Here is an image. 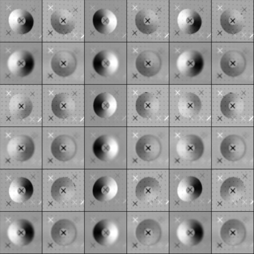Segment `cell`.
Wrapping results in <instances>:
<instances>
[{
  "instance_id": "7402d4cb",
  "label": "cell",
  "mask_w": 254,
  "mask_h": 254,
  "mask_svg": "<svg viewBox=\"0 0 254 254\" xmlns=\"http://www.w3.org/2000/svg\"><path fill=\"white\" fill-rule=\"evenodd\" d=\"M8 191L9 197L13 202L22 203L31 198L34 193V187L28 178L17 177L10 184Z\"/></svg>"
},
{
  "instance_id": "e575fe53",
  "label": "cell",
  "mask_w": 254,
  "mask_h": 254,
  "mask_svg": "<svg viewBox=\"0 0 254 254\" xmlns=\"http://www.w3.org/2000/svg\"><path fill=\"white\" fill-rule=\"evenodd\" d=\"M137 114L143 119H149L154 115L159 108V101L152 93L145 92L139 95L135 103Z\"/></svg>"
},
{
  "instance_id": "ba28073f",
  "label": "cell",
  "mask_w": 254,
  "mask_h": 254,
  "mask_svg": "<svg viewBox=\"0 0 254 254\" xmlns=\"http://www.w3.org/2000/svg\"><path fill=\"white\" fill-rule=\"evenodd\" d=\"M162 64V60L159 54L150 50L140 53L135 61L137 71L146 77H151L157 74L161 70Z\"/></svg>"
},
{
  "instance_id": "3957f363",
  "label": "cell",
  "mask_w": 254,
  "mask_h": 254,
  "mask_svg": "<svg viewBox=\"0 0 254 254\" xmlns=\"http://www.w3.org/2000/svg\"><path fill=\"white\" fill-rule=\"evenodd\" d=\"M6 235L12 244L18 247H24L29 245L33 241L35 230L34 225L29 220L19 219L9 224Z\"/></svg>"
},
{
  "instance_id": "f1b7e54d",
  "label": "cell",
  "mask_w": 254,
  "mask_h": 254,
  "mask_svg": "<svg viewBox=\"0 0 254 254\" xmlns=\"http://www.w3.org/2000/svg\"><path fill=\"white\" fill-rule=\"evenodd\" d=\"M75 192L74 183L69 178L62 177L56 179L51 188V194L54 200L65 203L72 198Z\"/></svg>"
},
{
  "instance_id": "4fadbf2b",
  "label": "cell",
  "mask_w": 254,
  "mask_h": 254,
  "mask_svg": "<svg viewBox=\"0 0 254 254\" xmlns=\"http://www.w3.org/2000/svg\"><path fill=\"white\" fill-rule=\"evenodd\" d=\"M77 228L75 224L68 219L57 221L51 229L53 241L60 246H67L73 243L77 237Z\"/></svg>"
},
{
  "instance_id": "30bf717a",
  "label": "cell",
  "mask_w": 254,
  "mask_h": 254,
  "mask_svg": "<svg viewBox=\"0 0 254 254\" xmlns=\"http://www.w3.org/2000/svg\"><path fill=\"white\" fill-rule=\"evenodd\" d=\"M77 61L74 53L68 50H61L52 57L50 65L53 71L61 77H67L75 71Z\"/></svg>"
},
{
  "instance_id": "603a6c76",
  "label": "cell",
  "mask_w": 254,
  "mask_h": 254,
  "mask_svg": "<svg viewBox=\"0 0 254 254\" xmlns=\"http://www.w3.org/2000/svg\"><path fill=\"white\" fill-rule=\"evenodd\" d=\"M161 192L159 182L154 178L145 177L137 184L135 189L136 198L143 202H151L155 200Z\"/></svg>"
},
{
  "instance_id": "6da1fadb",
  "label": "cell",
  "mask_w": 254,
  "mask_h": 254,
  "mask_svg": "<svg viewBox=\"0 0 254 254\" xmlns=\"http://www.w3.org/2000/svg\"><path fill=\"white\" fill-rule=\"evenodd\" d=\"M6 66L11 74L23 78L29 76L33 71L35 67V60L30 51L18 50L9 56Z\"/></svg>"
},
{
  "instance_id": "e0dca14e",
  "label": "cell",
  "mask_w": 254,
  "mask_h": 254,
  "mask_svg": "<svg viewBox=\"0 0 254 254\" xmlns=\"http://www.w3.org/2000/svg\"><path fill=\"white\" fill-rule=\"evenodd\" d=\"M94 71L102 77L113 75L118 70L119 61L116 54L109 50H104L98 52L92 62Z\"/></svg>"
},
{
  "instance_id": "8fae6325",
  "label": "cell",
  "mask_w": 254,
  "mask_h": 254,
  "mask_svg": "<svg viewBox=\"0 0 254 254\" xmlns=\"http://www.w3.org/2000/svg\"><path fill=\"white\" fill-rule=\"evenodd\" d=\"M77 144L71 136L63 134L56 136L52 141L50 150L53 157L61 162L72 159L77 152Z\"/></svg>"
},
{
  "instance_id": "d6986e66",
  "label": "cell",
  "mask_w": 254,
  "mask_h": 254,
  "mask_svg": "<svg viewBox=\"0 0 254 254\" xmlns=\"http://www.w3.org/2000/svg\"><path fill=\"white\" fill-rule=\"evenodd\" d=\"M201 181L197 178L189 176L183 178L179 183L177 193L183 201L190 202L197 199L202 192Z\"/></svg>"
},
{
  "instance_id": "44dd1931",
  "label": "cell",
  "mask_w": 254,
  "mask_h": 254,
  "mask_svg": "<svg viewBox=\"0 0 254 254\" xmlns=\"http://www.w3.org/2000/svg\"><path fill=\"white\" fill-rule=\"evenodd\" d=\"M8 23L14 32L19 35H25L32 29L34 20L32 15L27 10L16 8L9 13Z\"/></svg>"
},
{
  "instance_id": "d6a6232c",
  "label": "cell",
  "mask_w": 254,
  "mask_h": 254,
  "mask_svg": "<svg viewBox=\"0 0 254 254\" xmlns=\"http://www.w3.org/2000/svg\"><path fill=\"white\" fill-rule=\"evenodd\" d=\"M202 107L200 98L192 92H186L180 97L178 102V109L181 116L190 119L197 116Z\"/></svg>"
},
{
  "instance_id": "d4e9b609",
  "label": "cell",
  "mask_w": 254,
  "mask_h": 254,
  "mask_svg": "<svg viewBox=\"0 0 254 254\" xmlns=\"http://www.w3.org/2000/svg\"><path fill=\"white\" fill-rule=\"evenodd\" d=\"M177 22L180 30L185 34L192 35L200 29L202 20L200 14L190 8H184L179 13Z\"/></svg>"
},
{
  "instance_id": "4dcf8cb0",
  "label": "cell",
  "mask_w": 254,
  "mask_h": 254,
  "mask_svg": "<svg viewBox=\"0 0 254 254\" xmlns=\"http://www.w3.org/2000/svg\"><path fill=\"white\" fill-rule=\"evenodd\" d=\"M51 107L55 116L60 119H65L72 115L75 104L73 99L69 94L59 93L53 97Z\"/></svg>"
},
{
  "instance_id": "ffe728a7",
  "label": "cell",
  "mask_w": 254,
  "mask_h": 254,
  "mask_svg": "<svg viewBox=\"0 0 254 254\" xmlns=\"http://www.w3.org/2000/svg\"><path fill=\"white\" fill-rule=\"evenodd\" d=\"M118 185L111 177L105 176L97 179L94 182L92 192L93 197L100 202H107L113 199L117 194Z\"/></svg>"
},
{
  "instance_id": "7a4b0ae2",
  "label": "cell",
  "mask_w": 254,
  "mask_h": 254,
  "mask_svg": "<svg viewBox=\"0 0 254 254\" xmlns=\"http://www.w3.org/2000/svg\"><path fill=\"white\" fill-rule=\"evenodd\" d=\"M9 156L13 160L23 162L30 160L35 151L33 139L26 134H18L11 137L6 145Z\"/></svg>"
},
{
  "instance_id": "484cf974",
  "label": "cell",
  "mask_w": 254,
  "mask_h": 254,
  "mask_svg": "<svg viewBox=\"0 0 254 254\" xmlns=\"http://www.w3.org/2000/svg\"><path fill=\"white\" fill-rule=\"evenodd\" d=\"M118 102L115 97L107 92L98 94L93 102V110L95 115L100 118L107 119L116 113Z\"/></svg>"
},
{
  "instance_id": "f546056e",
  "label": "cell",
  "mask_w": 254,
  "mask_h": 254,
  "mask_svg": "<svg viewBox=\"0 0 254 254\" xmlns=\"http://www.w3.org/2000/svg\"><path fill=\"white\" fill-rule=\"evenodd\" d=\"M33 103L30 98L23 93L12 96L8 103L10 115L15 119L22 120L28 117L33 110Z\"/></svg>"
},
{
  "instance_id": "9a60e30c",
  "label": "cell",
  "mask_w": 254,
  "mask_h": 254,
  "mask_svg": "<svg viewBox=\"0 0 254 254\" xmlns=\"http://www.w3.org/2000/svg\"><path fill=\"white\" fill-rule=\"evenodd\" d=\"M135 235L137 241L145 246L156 244L162 236V229L159 223L153 219H145L137 225Z\"/></svg>"
},
{
  "instance_id": "1f68e13d",
  "label": "cell",
  "mask_w": 254,
  "mask_h": 254,
  "mask_svg": "<svg viewBox=\"0 0 254 254\" xmlns=\"http://www.w3.org/2000/svg\"><path fill=\"white\" fill-rule=\"evenodd\" d=\"M220 23L222 29L232 35L238 34L244 28L245 20L242 13L234 8H228L221 14Z\"/></svg>"
},
{
  "instance_id": "9c48e42d",
  "label": "cell",
  "mask_w": 254,
  "mask_h": 254,
  "mask_svg": "<svg viewBox=\"0 0 254 254\" xmlns=\"http://www.w3.org/2000/svg\"><path fill=\"white\" fill-rule=\"evenodd\" d=\"M247 150L244 139L236 134H231L225 136L220 144V151L222 156L230 162L241 160L245 156Z\"/></svg>"
},
{
  "instance_id": "5bb4252c",
  "label": "cell",
  "mask_w": 254,
  "mask_h": 254,
  "mask_svg": "<svg viewBox=\"0 0 254 254\" xmlns=\"http://www.w3.org/2000/svg\"><path fill=\"white\" fill-rule=\"evenodd\" d=\"M94 156L99 160L108 162L113 160L118 154L119 145L112 135L103 134L97 137L92 146Z\"/></svg>"
},
{
  "instance_id": "cb8c5ba5",
  "label": "cell",
  "mask_w": 254,
  "mask_h": 254,
  "mask_svg": "<svg viewBox=\"0 0 254 254\" xmlns=\"http://www.w3.org/2000/svg\"><path fill=\"white\" fill-rule=\"evenodd\" d=\"M94 28L98 33L108 35L116 28L118 19L115 14L108 8H100L95 12L92 17Z\"/></svg>"
},
{
  "instance_id": "277c9868",
  "label": "cell",
  "mask_w": 254,
  "mask_h": 254,
  "mask_svg": "<svg viewBox=\"0 0 254 254\" xmlns=\"http://www.w3.org/2000/svg\"><path fill=\"white\" fill-rule=\"evenodd\" d=\"M204 60L202 55L198 51L188 50L178 57L176 67L182 75L189 77L198 76L202 71Z\"/></svg>"
},
{
  "instance_id": "2e32d148",
  "label": "cell",
  "mask_w": 254,
  "mask_h": 254,
  "mask_svg": "<svg viewBox=\"0 0 254 254\" xmlns=\"http://www.w3.org/2000/svg\"><path fill=\"white\" fill-rule=\"evenodd\" d=\"M247 230L244 223L238 219H230L225 222L220 230L222 241L230 246H237L245 240Z\"/></svg>"
},
{
  "instance_id": "83f0119b",
  "label": "cell",
  "mask_w": 254,
  "mask_h": 254,
  "mask_svg": "<svg viewBox=\"0 0 254 254\" xmlns=\"http://www.w3.org/2000/svg\"><path fill=\"white\" fill-rule=\"evenodd\" d=\"M50 23L55 32L62 35L71 33L75 28V20L73 14L64 9H58L51 15Z\"/></svg>"
},
{
  "instance_id": "4316f807",
  "label": "cell",
  "mask_w": 254,
  "mask_h": 254,
  "mask_svg": "<svg viewBox=\"0 0 254 254\" xmlns=\"http://www.w3.org/2000/svg\"><path fill=\"white\" fill-rule=\"evenodd\" d=\"M245 186L239 178L231 177L226 179L221 184L220 189L221 197L228 202H236L245 193Z\"/></svg>"
},
{
  "instance_id": "52a82bcc",
  "label": "cell",
  "mask_w": 254,
  "mask_h": 254,
  "mask_svg": "<svg viewBox=\"0 0 254 254\" xmlns=\"http://www.w3.org/2000/svg\"><path fill=\"white\" fill-rule=\"evenodd\" d=\"M247 60L243 53L235 50L226 52L220 60V67L222 72L230 77L241 75L245 70Z\"/></svg>"
},
{
  "instance_id": "8992f818",
  "label": "cell",
  "mask_w": 254,
  "mask_h": 254,
  "mask_svg": "<svg viewBox=\"0 0 254 254\" xmlns=\"http://www.w3.org/2000/svg\"><path fill=\"white\" fill-rule=\"evenodd\" d=\"M176 235L183 245L193 247L198 245L203 240L204 231L203 225L195 219H187L178 226Z\"/></svg>"
},
{
  "instance_id": "7c38bea8",
  "label": "cell",
  "mask_w": 254,
  "mask_h": 254,
  "mask_svg": "<svg viewBox=\"0 0 254 254\" xmlns=\"http://www.w3.org/2000/svg\"><path fill=\"white\" fill-rule=\"evenodd\" d=\"M135 151L137 156L146 162L157 159L162 151L160 139L155 135L146 134L141 136L136 141Z\"/></svg>"
},
{
  "instance_id": "ac0fdd59",
  "label": "cell",
  "mask_w": 254,
  "mask_h": 254,
  "mask_svg": "<svg viewBox=\"0 0 254 254\" xmlns=\"http://www.w3.org/2000/svg\"><path fill=\"white\" fill-rule=\"evenodd\" d=\"M119 230L117 225L107 219L98 221L92 229V237L95 241L102 246L113 245L118 240Z\"/></svg>"
},
{
  "instance_id": "836d02e7",
  "label": "cell",
  "mask_w": 254,
  "mask_h": 254,
  "mask_svg": "<svg viewBox=\"0 0 254 254\" xmlns=\"http://www.w3.org/2000/svg\"><path fill=\"white\" fill-rule=\"evenodd\" d=\"M134 21L138 30L146 35H150L155 32L159 24L157 14L148 8L139 10L135 16Z\"/></svg>"
},
{
  "instance_id": "5b68a950",
  "label": "cell",
  "mask_w": 254,
  "mask_h": 254,
  "mask_svg": "<svg viewBox=\"0 0 254 254\" xmlns=\"http://www.w3.org/2000/svg\"><path fill=\"white\" fill-rule=\"evenodd\" d=\"M176 149L177 154L182 159L193 162L201 157L204 145L200 136L195 134H189L178 140Z\"/></svg>"
},
{
  "instance_id": "d590c367",
  "label": "cell",
  "mask_w": 254,
  "mask_h": 254,
  "mask_svg": "<svg viewBox=\"0 0 254 254\" xmlns=\"http://www.w3.org/2000/svg\"><path fill=\"white\" fill-rule=\"evenodd\" d=\"M244 107L243 99L233 92L225 94L220 103V109L222 114L229 119H233L240 115L242 113Z\"/></svg>"
}]
</instances>
